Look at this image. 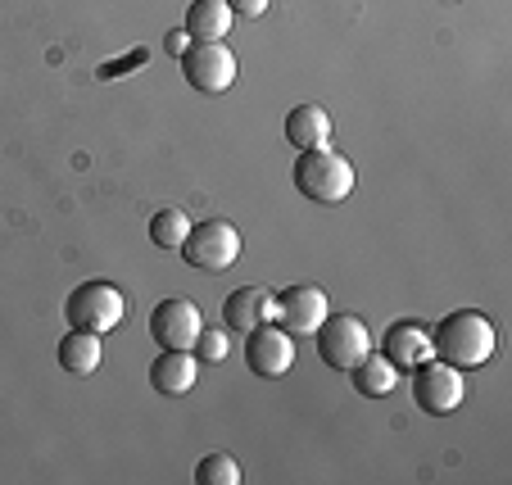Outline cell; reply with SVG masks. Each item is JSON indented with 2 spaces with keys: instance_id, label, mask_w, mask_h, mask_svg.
Returning <instances> with one entry per match:
<instances>
[{
  "instance_id": "6da1fadb",
  "label": "cell",
  "mask_w": 512,
  "mask_h": 485,
  "mask_svg": "<svg viewBox=\"0 0 512 485\" xmlns=\"http://www.w3.org/2000/svg\"><path fill=\"white\" fill-rule=\"evenodd\" d=\"M431 345H435V359H445V363H454V368L472 372V368H481V363H490V354H494L499 340H494V322L485 318V313L458 309L431 331Z\"/></svg>"
},
{
  "instance_id": "7a4b0ae2",
  "label": "cell",
  "mask_w": 512,
  "mask_h": 485,
  "mask_svg": "<svg viewBox=\"0 0 512 485\" xmlns=\"http://www.w3.org/2000/svg\"><path fill=\"white\" fill-rule=\"evenodd\" d=\"M295 191L313 204H340L354 191V164L340 150H300L295 159Z\"/></svg>"
},
{
  "instance_id": "3957f363",
  "label": "cell",
  "mask_w": 512,
  "mask_h": 485,
  "mask_svg": "<svg viewBox=\"0 0 512 485\" xmlns=\"http://www.w3.org/2000/svg\"><path fill=\"white\" fill-rule=\"evenodd\" d=\"M123 313H127V300H123V291H118L114 282H82L78 291L64 300L68 327L96 331V336L114 331L118 322H123Z\"/></svg>"
},
{
  "instance_id": "277c9868",
  "label": "cell",
  "mask_w": 512,
  "mask_h": 485,
  "mask_svg": "<svg viewBox=\"0 0 512 485\" xmlns=\"http://www.w3.org/2000/svg\"><path fill=\"white\" fill-rule=\"evenodd\" d=\"M182 259L200 272H223L241 259V232H236L227 218H204V223H191L182 241Z\"/></svg>"
},
{
  "instance_id": "5b68a950",
  "label": "cell",
  "mask_w": 512,
  "mask_h": 485,
  "mask_svg": "<svg viewBox=\"0 0 512 485\" xmlns=\"http://www.w3.org/2000/svg\"><path fill=\"white\" fill-rule=\"evenodd\" d=\"M313 336H318L322 363H327V368H336V372H349L354 363H363L372 354L368 322L354 318V313H327V322H322Z\"/></svg>"
},
{
  "instance_id": "8992f818",
  "label": "cell",
  "mask_w": 512,
  "mask_h": 485,
  "mask_svg": "<svg viewBox=\"0 0 512 485\" xmlns=\"http://www.w3.org/2000/svg\"><path fill=\"white\" fill-rule=\"evenodd\" d=\"M463 368H454V363L445 359H426L413 368V399L422 413H431V418H445V413H454L458 404H463Z\"/></svg>"
},
{
  "instance_id": "52a82bcc",
  "label": "cell",
  "mask_w": 512,
  "mask_h": 485,
  "mask_svg": "<svg viewBox=\"0 0 512 485\" xmlns=\"http://www.w3.org/2000/svg\"><path fill=\"white\" fill-rule=\"evenodd\" d=\"M182 73L200 96H223L236 82V55L227 41H191L182 55Z\"/></svg>"
},
{
  "instance_id": "ba28073f",
  "label": "cell",
  "mask_w": 512,
  "mask_h": 485,
  "mask_svg": "<svg viewBox=\"0 0 512 485\" xmlns=\"http://www.w3.org/2000/svg\"><path fill=\"white\" fill-rule=\"evenodd\" d=\"M245 363L254 377H286L295 368V336L286 327H254L245 331Z\"/></svg>"
},
{
  "instance_id": "9c48e42d",
  "label": "cell",
  "mask_w": 512,
  "mask_h": 485,
  "mask_svg": "<svg viewBox=\"0 0 512 485\" xmlns=\"http://www.w3.org/2000/svg\"><path fill=\"white\" fill-rule=\"evenodd\" d=\"M204 318L191 300H164L150 309V340L159 350H191Z\"/></svg>"
},
{
  "instance_id": "30bf717a",
  "label": "cell",
  "mask_w": 512,
  "mask_h": 485,
  "mask_svg": "<svg viewBox=\"0 0 512 485\" xmlns=\"http://www.w3.org/2000/svg\"><path fill=\"white\" fill-rule=\"evenodd\" d=\"M327 313V291H318V286H290L286 295H277V322L290 336H313L327 322Z\"/></svg>"
},
{
  "instance_id": "8fae6325",
  "label": "cell",
  "mask_w": 512,
  "mask_h": 485,
  "mask_svg": "<svg viewBox=\"0 0 512 485\" xmlns=\"http://www.w3.org/2000/svg\"><path fill=\"white\" fill-rule=\"evenodd\" d=\"M223 322L232 331H254L277 322V295L263 291V286H236L223 300Z\"/></svg>"
},
{
  "instance_id": "7c38bea8",
  "label": "cell",
  "mask_w": 512,
  "mask_h": 485,
  "mask_svg": "<svg viewBox=\"0 0 512 485\" xmlns=\"http://www.w3.org/2000/svg\"><path fill=\"white\" fill-rule=\"evenodd\" d=\"M195 377H200V359L191 350H164L150 363V386L164 399H182L195 386Z\"/></svg>"
},
{
  "instance_id": "4fadbf2b",
  "label": "cell",
  "mask_w": 512,
  "mask_h": 485,
  "mask_svg": "<svg viewBox=\"0 0 512 485\" xmlns=\"http://www.w3.org/2000/svg\"><path fill=\"white\" fill-rule=\"evenodd\" d=\"M386 359L404 372H413L417 363L435 359L431 327H422V322H395V327L386 331Z\"/></svg>"
},
{
  "instance_id": "5bb4252c",
  "label": "cell",
  "mask_w": 512,
  "mask_h": 485,
  "mask_svg": "<svg viewBox=\"0 0 512 485\" xmlns=\"http://www.w3.org/2000/svg\"><path fill=\"white\" fill-rule=\"evenodd\" d=\"M286 141L295 150H318L331 141V114L322 105H295L286 114Z\"/></svg>"
},
{
  "instance_id": "9a60e30c",
  "label": "cell",
  "mask_w": 512,
  "mask_h": 485,
  "mask_svg": "<svg viewBox=\"0 0 512 485\" xmlns=\"http://www.w3.org/2000/svg\"><path fill=\"white\" fill-rule=\"evenodd\" d=\"M100 359H105V350H100L96 331L73 327L64 340H59V368H64L68 377H91V372L100 368Z\"/></svg>"
},
{
  "instance_id": "2e32d148",
  "label": "cell",
  "mask_w": 512,
  "mask_h": 485,
  "mask_svg": "<svg viewBox=\"0 0 512 485\" xmlns=\"http://www.w3.org/2000/svg\"><path fill=\"white\" fill-rule=\"evenodd\" d=\"M236 14L227 10V0H191L186 10V37L191 41H223L232 32Z\"/></svg>"
},
{
  "instance_id": "e0dca14e",
  "label": "cell",
  "mask_w": 512,
  "mask_h": 485,
  "mask_svg": "<svg viewBox=\"0 0 512 485\" xmlns=\"http://www.w3.org/2000/svg\"><path fill=\"white\" fill-rule=\"evenodd\" d=\"M354 390L358 395H390V390H395V381H399V368L390 359H377V354H368V359L363 363H354Z\"/></svg>"
},
{
  "instance_id": "ac0fdd59",
  "label": "cell",
  "mask_w": 512,
  "mask_h": 485,
  "mask_svg": "<svg viewBox=\"0 0 512 485\" xmlns=\"http://www.w3.org/2000/svg\"><path fill=\"white\" fill-rule=\"evenodd\" d=\"M186 232H191V218H186L182 209H159V214L150 218V241H155L159 250H182Z\"/></svg>"
},
{
  "instance_id": "d6986e66",
  "label": "cell",
  "mask_w": 512,
  "mask_h": 485,
  "mask_svg": "<svg viewBox=\"0 0 512 485\" xmlns=\"http://www.w3.org/2000/svg\"><path fill=\"white\" fill-rule=\"evenodd\" d=\"M195 485H241V467L227 454H209L195 463Z\"/></svg>"
},
{
  "instance_id": "ffe728a7",
  "label": "cell",
  "mask_w": 512,
  "mask_h": 485,
  "mask_svg": "<svg viewBox=\"0 0 512 485\" xmlns=\"http://www.w3.org/2000/svg\"><path fill=\"white\" fill-rule=\"evenodd\" d=\"M191 354L200 363H223L227 359V327H200V336H195Z\"/></svg>"
},
{
  "instance_id": "44dd1931",
  "label": "cell",
  "mask_w": 512,
  "mask_h": 485,
  "mask_svg": "<svg viewBox=\"0 0 512 485\" xmlns=\"http://www.w3.org/2000/svg\"><path fill=\"white\" fill-rule=\"evenodd\" d=\"M145 59H150V50H132V55L127 59H109V64H100V78H127V73H132V68H141Z\"/></svg>"
},
{
  "instance_id": "7402d4cb",
  "label": "cell",
  "mask_w": 512,
  "mask_h": 485,
  "mask_svg": "<svg viewBox=\"0 0 512 485\" xmlns=\"http://www.w3.org/2000/svg\"><path fill=\"white\" fill-rule=\"evenodd\" d=\"M268 5H272V0H227V10H232V14H245V19H259Z\"/></svg>"
},
{
  "instance_id": "603a6c76",
  "label": "cell",
  "mask_w": 512,
  "mask_h": 485,
  "mask_svg": "<svg viewBox=\"0 0 512 485\" xmlns=\"http://www.w3.org/2000/svg\"><path fill=\"white\" fill-rule=\"evenodd\" d=\"M186 46H191V37H186V28H173V32H168V41H164V50H168V55H177V59H182V55H186Z\"/></svg>"
}]
</instances>
